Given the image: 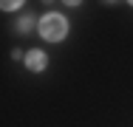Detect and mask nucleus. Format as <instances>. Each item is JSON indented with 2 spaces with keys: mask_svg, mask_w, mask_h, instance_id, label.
<instances>
[{
  "mask_svg": "<svg viewBox=\"0 0 133 127\" xmlns=\"http://www.w3.org/2000/svg\"><path fill=\"white\" fill-rule=\"evenodd\" d=\"M65 31H68V23H65L59 14H45V17L40 20V34H43L45 40H51V43L62 40Z\"/></svg>",
  "mask_w": 133,
  "mask_h": 127,
  "instance_id": "f257e3e1",
  "label": "nucleus"
},
{
  "mask_svg": "<svg viewBox=\"0 0 133 127\" xmlns=\"http://www.w3.org/2000/svg\"><path fill=\"white\" fill-rule=\"evenodd\" d=\"M28 28H31V20H28V17H26V20L20 23V31H28Z\"/></svg>",
  "mask_w": 133,
  "mask_h": 127,
  "instance_id": "7ed1b4c3",
  "label": "nucleus"
},
{
  "mask_svg": "<svg viewBox=\"0 0 133 127\" xmlns=\"http://www.w3.org/2000/svg\"><path fill=\"white\" fill-rule=\"evenodd\" d=\"M26 65L31 71H43V68H45V54H43V51H31L26 57Z\"/></svg>",
  "mask_w": 133,
  "mask_h": 127,
  "instance_id": "f03ea898",
  "label": "nucleus"
}]
</instances>
